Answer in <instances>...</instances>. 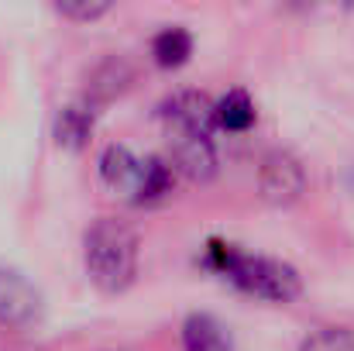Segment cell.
<instances>
[{"mask_svg":"<svg viewBox=\"0 0 354 351\" xmlns=\"http://www.w3.org/2000/svg\"><path fill=\"white\" fill-rule=\"evenodd\" d=\"M141 237L120 217H97L83 234L86 279L104 293H124L138 279Z\"/></svg>","mask_w":354,"mask_h":351,"instance_id":"cell-2","label":"cell"},{"mask_svg":"<svg viewBox=\"0 0 354 351\" xmlns=\"http://www.w3.org/2000/svg\"><path fill=\"white\" fill-rule=\"evenodd\" d=\"M193 55V31L183 24H165L151 35V59L162 69H179Z\"/></svg>","mask_w":354,"mask_h":351,"instance_id":"cell-12","label":"cell"},{"mask_svg":"<svg viewBox=\"0 0 354 351\" xmlns=\"http://www.w3.org/2000/svg\"><path fill=\"white\" fill-rule=\"evenodd\" d=\"M210 276H217L221 282L234 286L237 293L261 300V303H275L286 307L292 300L303 296V276L296 265L275 258V255H261V251H248L237 241L227 237H207L196 258Z\"/></svg>","mask_w":354,"mask_h":351,"instance_id":"cell-1","label":"cell"},{"mask_svg":"<svg viewBox=\"0 0 354 351\" xmlns=\"http://www.w3.org/2000/svg\"><path fill=\"white\" fill-rule=\"evenodd\" d=\"M176 165L169 162V155H145V165H141V179H138V190H134V200L131 204H158L172 193L176 186Z\"/></svg>","mask_w":354,"mask_h":351,"instance_id":"cell-11","label":"cell"},{"mask_svg":"<svg viewBox=\"0 0 354 351\" xmlns=\"http://www.w3.org/2000/svg\"><path fill=\"white\" fill-rule=\"evenodd\" d=\"M45 321L41 289L17 269L0 265V327L7 331H35Z\"/></svg>","mask_w":354,"mask_h":351,"instance_id":"cell-3","label":"cell"},{"mask_svg":"<svg viewBox=\"0 0 354 351\" xmlns=\"http://www.w3.org/2000/svg\"><path fill=\"white\" fill-rule=\"evenodd\" d=\"M55 14H59V17H66V21L90 24V21H97V17L111 14V3H59V7H55Z\"/></svg>","mask_w":354,"mask_h":351,"instance_id":"cell-14","label":"cell"},{"mask_svg":"<svg viewBox=\"0 0 354 351\" xmlns=\"http://www.w3.org/2000/svg\"><path fill=\"white\" fill-rule=\"evenodd\" d=\"M258 190L268 204L289 207L306 193V165L289 148H272L258 165Z\"/></svg>","mask_w":354,"mask_h":351,"instance_id":"cell-4","label":"cell"},{"mask_svg":"<svg viewBox=\"0 0 354 351\" xmlns=\"http://www.w3.org/2000/svg\"><path fill=\"white\" fill-rule=\"evenodd\" d=\"M179 345H183V351H234V338H231V327L221 317L196 310L183 321Z\"/></svg>","mask_w":354,"mask_h":351,"instance_id":"cell-9","label":"cell"},{"mask_svg":"<svg viewBox=\"0 0 354 351\" xmlns=\"http://www.w3.org/2000/svg\"><path fill=\"white\" fill-rule=\"evenodd\" d=\"M296 351H354V331L344 324H320L303 334Z\"/></svg>","mask_w":354,"mask_h":351,"instance_id":"cell-13","label":"cell"},{"mask_svg":"<svg viewBox=\"0 0 354 351\" xmlns=\"http://www.w3.org/2000/svg\"><path fill=\"white\" fill-rule=\"evenodd\" d=\"M141 165H145V155H138L134 148L127 145H107L97 159V176L107 190L124 193L127 200H134V190H138V179H141Z\"/></svg>","mask_w":354,"mask_h":351,"instance_id":"cell-7","label":"cell"},{"mask_svg":"<svg viewBox=\"0 0 354 351\" xmlns=\"http://www.w3.org/2000/svg\"><path fill=\"white\" fill-rule=\"evenodd\" d=\"M93 127H97V104L86 97V100H73V104H66V107L55 111L52 138H55L59 148H66V152H80V148L90 145Z\"/></svg>","mask_w":354,"mask_h":351,"instance_id":"cell-8","label":"cell"},{"mask_svg":"<svg viewBox=\"0 0 354 351\" xmlns=\"http://www.w3.org/2000/svg\"><path fill=\"white\" fill-rule=\"evenodd\" d=\"M158 120L165 134H217L214 100L200 90H176L158 104Z\"/></svg>","mask_w":354,"mask_h":351,"instance_id":"cell-5","label":"cell"},{"mask_svg":"<svg viewBox=\"0 0 354 351\" xmlns=\"http://www.w3.org/2000/svg\"><path fill=\"white\" fill-rule=\"evenodd\" d=\"M169 138V162L179 176L193 183H207L217 176V141L210 134H165Z\"/></svg>","mask_w":354,"mask_h":351,"instance_id":"cell-6","label":"cell"},{"mask_svg":"<svg viewBox=\"0 0 354 351\" xmlns=\"http://www.w3.org/2000/svg\"><path fill=\"white\" fill-rule=\"evenodd\" d=\"M214 114H217V131H227V134H248L254 124H258V104L248 90H227L224 97L214 100Z\"/></svg>","mask_w":354,"mask_h":351,"instance_id":"cell-10","label":"cell"}]
</instances>
